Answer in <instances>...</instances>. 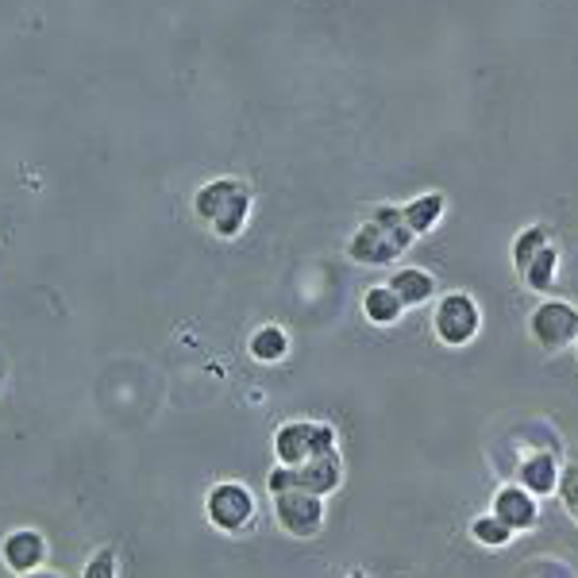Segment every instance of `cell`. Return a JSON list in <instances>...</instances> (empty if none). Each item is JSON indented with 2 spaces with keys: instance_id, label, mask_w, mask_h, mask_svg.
Segmentation results:
<instances>
[{
  "instance_id": "6da1fadb",
  "label": "cell",
  "mask_w": 578,
  "mask_h": 578,
  "mask_svg": "<svg viewBox=\"0 0 578 578\" xmlns=\"http://www.w3.org/2000/svg\"><path fill=\"white\" fill-rule=\"evenodd\" d=\"M274 456L282 467H302L309 459L335 456V428L320 421H290L274 432Z\"/></svg>"
},
{
  "instance_id": "7a4b0ae2",
  "label": "cell",
  "mask_w": 578,
  "mask_h": 578,
  "mask_svg": "<svg viewBox=\"0 0 578 578\" xmlns=\"http://www.w3.org/2000/svg\"><path fill=\"white\" fill-rule=\"evenodd\" d=\"M482 328V309L471 294H444L432 312V332L448 347H467Z\"/></svg>"
},
{
  "instance_id": "3957f363",
  "label": "cell",
  "mask_w": 578,
  "mask_h": 578,
  "mask_svg": "<svg viewBox=\"0 0 578 578\" xmlns=\"http://www.w3.org/2000/svg\"><path fill=\"white\" fill-rule=\"evenodd\" d=\"M532 340L544 351H563L578 343V309L570 302H540L529 317Z\"/></svg>"
},
{
  "instance_id": "277c9868",
  "label": "cell",
  "mask_w": 578,
  "mask_h": 578,
  "mask_svg": "<svg viewBox=\"0 0 578 578\" xmlns=\"http://www.w3.org/2000/svg\"><path fill=\"white\" fill-rule=\"evenodd\" d=\"M204 514L221 532H244L255 517V497L244 482H221V486L209 489Z\"/></svg>"
},
{
  "instance_id": "5b68a950",
  "label": "cell",
  "mask_w": 578,
  "mask_h": 578,
  "mask_svg": "<svg viewBox=\"0 0 578 578\" xmlns=\"http://www.w3.org/2000/svg\"><path fill=\"white\" fill-rule=\"evenodd\" d=\"M274 517L294 540H312L325 529V497L305 494V489H290V494L274 497Z\"/></svg>"
},
{
  "instance_id": "8992f818",
  "label": "cell",
  "mask_w": 578,
  "mask_h": 578,
  "mask_svg": "<svg viewBox=\"0 0 578 578\" xmlns=\"http://www.w3.org/2000/svg\"><path fill=\"white\" fill-rule=\"evenodd\" d=\"M347 255L363 267H393V259H401V247L390 239V232H382L375 221H367L355 236L347 239Z\"/></svg>"
},
{
  "instance_id": "52a82bcc",
  "label": "cell",
  "mask_w": 578,
  "mask_h": 578,
  "mask_svg": "<svg viewBox=\"0 0 578 578\" xmlns=\"http://www.w3.org/2000/svg\"><path fill=\"white\" fill-rule=\"evenodd\" d=\"M489 514H494L497 521L509 524L514 532H529L532 524L540 521V505L524 486H502L494 494V509H489Z\"/></svg>"
},
{
  "instance_id": "ba28073f",
  "label": "cell",
  "mask_w": 578,
  "mask_h": 578,
  "mask_svg": "<svg viewBox=\"0 0 578 578\" xmlns=\"http://www.w3.org/2000/svg\"><path fill=\"white\" fill-rule=\"evenodd\" d=\"M0 555H4V567H9L12 575H32V570H39L43 559H47V540L35 529H16L12 536H4Z\"/></svg>"
},
{
  "instance_id": "9c48e42d",
  "label": "cell",
  "mask_w": 578,
  "mask_h": 578,
  "mask_svg": "<svg viewBox=\"0 0 578 578\" xmlns=\"http://www.w3.org/2000/svg\"><path fill=\"white\" fill-rule=\"evenodd\" d=\"M517 486H524L532 497L555 494V489H559V463H555V456H547V451H532V456L521 463V471H517Z\"/></svg>"
},
{
  "instance_id": "30bf717a",
  "label": "cell",
  "mask_w": 578,
  "mask_h": 578,
  "mask_svg": "<svg viewBox=\"0 0 578 578\" xmlns=\"http://www.w3.org/2000/svg\"><path fill=\"white\" fill-rule=\"evenodd\" d=\"M244 189L247 186L239 178H216V181H209V186H201V189H197V197H193L197 221L212 224L224 209H228L232 201H236L239 193H244Z\"/></svg>"
},
{
  "instance_id": "8fae6325",
  "label": "cell",
  "mask_w": 578,
  "mask_h": 578,
  "mask_svg": "<svg viewBox=\"0 0 578 578\" xmlns=\"http://www.w3.org/2000/svg\"><path fill=\"white\" fill-rule=\"evenodd\" d=\"M343 482V463L340 456H325V459H309V463L297 467V486L305 489V494H317V497H328L335 494Z\"/></svg>"
},
{
  "instance_id": "7c38bea8",
  "label": "cell",
  "mask_w": 578,
  "mask_h": 578,
  "mask_svg": "<svg viewBox=\"0 0 578 578\" xmlns=\"http://www.w3.org/2000/svg\"><path fill=\"white\" fill-rule=\"evenodd\" d=\"M386 285H390L393 297H398L405 309H413V305H424V302H432V297H436V278H432L424 267L393 270V278Z\"/></svg>"
},
{
  "instance_id": "4fadbf2b",
  "label": "cell",
  "mask_w": 578,
  "mask_h": 578,
  "mask_svg": "<svg viewBox=\"0 0 578 578\" xmlns=\"http://www.w3.org/2000/svg\"><path fill=\"white\" fill-rule=\"evenodd\" d=\"M401 212H405V224L413 236H428V232L440 228L444 221V212H448V197L444 193H416L409 204H401Z\"/></svg>"
},
{
  "instance_id": "5bb4252c",
  "label": "cell",
  "mask_w": 578,
  "mask_h": 578,
  "mask_svg": "<svg viewBox=\"0 0 578 578\" xmlns=\"http://www.w3.org/2000/svg\"><path fill=\"white\" fill-rule=\"evenodd\" d=\"M363 317H367L375 328H393L401 317H405V305L393 297L390 285H370L367 294H363Z\"/></svg>"
},
{
  "instance_id": "9a60e30c",
  "label": "cell",
  "mask_w": 578,
  "mask_h": 578,
  "mask_svg": "<svg viewBox=\"0 0 578 578\" xmlns=\"http://www.w3.org/2000/svg\"><path fill=\"white\" fill-rule=\"evenodd\" d=\"M247 351H251L255 363H282L285 351H290V335H285V328H278V325H262L259 332L251 335Z\"/></svg>"
},
{
  "instance_id": "2e32d148",
  "label": "cell",
  "mask_w": 578,
  "mask_h": 578,
  "mask_svg": "<svg viewBox=\"0 0 578 578\" xmlns=\"http://www.w3.org/2000/svg\"><path fill=\"white\" fill-rule=\"evenodd\" d=\"M544 247H552V232L544 228V224H529L524 232H517V239H514V267L517 270H529V262L536 259Z\"/></svg>"
},
{
  "instance_id": "e0dca14e",
  "label": "cell",
  "mask_w": 578,
  "mask_h": 578,
  "mask_svg": "<svg viewBox=\"0 0 578 578\" xmlns=\"http://www.w3.org/2000/svg\"><path fill=\"white\" fill-rule=\"evenodd\" d=\"M555 270H559V251H555V247H544V251L529 262V270H521V278L532 294H547L555 282Z\"/></svg>"
},
{
  "instance_id": "ac0fdd59",
  "label": "cell",
  "mask_w": 578,
  "mask_h": 578,
  "mask_svg": "<svg viewBox=\"0 0 578 578\" xmlns=\"http://www.w3.org/2000/svg\"><path fill=\"white\" fill-rule=\"evenodd\" d=\"M247 212H251V189H244V193L236 197V201L228 204V209L216 216V221L209 224L212 232L221 239H236L239 232H244V224H247Z\"/></svg>"
},
{
  "instance_id": "d6986e66",
  "label": "cell",
  "mask_w": 578,
  "mask_h": 578,
  "mask_svg": "<svg viewBox=\"0 0 578 578\" xmlns=\"http://www.w3.org/2000/svg\"><path fill=\"white\" fill-rule=\"evenodd\" d=\"M370 221H375L382 232H390V239L401 247V251H409V247L416 244V236L409 232V224H405V212H401V204H378Z\"/></svg>"
},
{
  "instance_id": "ffe728a7",
  "label": "cell",
  "mask_w": 578,
  "mask_h": 578,
  "mask_svg": "<svg viewBox=\"0 0 578 578\" xmlns=\"http://www.w3.org/2000/svg\"><path fill=\"white\" fill-rule=\"evenodd\" d=\"M471 536H474V544H482V547H505L509 540H514V529L505 521H497L494 514H482V517H474L471 521Z\"/></svg>"
},
{
  "instance_id": "44dd1931",
  "label": "cell",
  "mask_w": 578,
  "mask_h": 578,
  "mask_svg": "<svg viewBox=\"0 0 578 578\" xmlns=\"http://www.w3.org/2000/svg\"><path fill=\"white\" fill-rule=\"evenodd\" d=\"M555 494L563 497V505H567L570 514H575L578 509V463H567L559 471V489H555Z\"/></svg>"
},
{
  "instance_id": "7402d4cb",
  "label": "cell",
  "mask_w": 578,
  "mask_h": 578,
  "mask_svg": "<svg viewBox=\"0 0 578 578\" xmlns=\"http://www.w3.org/2000/svg\"><path fill=\"white\" fill-rule=\"evenodd\" d=\"M85 578H116V552L113 547H101V552L85 563Z\"/></svg>"
},
{
  "instance_id": "603a6c76",
  "label": "cell",
  "mask_w": 578,
  "mask_h": 578,
  "mask_svg": "<svg viewBox=\"0 0 578 578\" xmlns=\"http://www.w3.org/2000/svg\"><path fill=\"white\" fill-rule=\"evenodd\" d=\"M267 486H270V494H274V497L290 494V489H302V486H297V467H282V463H278L274 471H270Z\"/></svg>"
},
{
  "instance_id": "cb8c5ba5",
  "label": "cell",
  "mask_w": 578,
  "mask_h": 578,
  "mask_svg": "<svg viewBox=\"0 0 578 578\" xmlns=\"http://www.w3.org/2000/svg\"><path fill=\"white\" fill-rule=\"evenodd\" d=\"M347 578H363V575H347Z\"/></svg>"
},
{
  "instance_id": "d4e9b609",
  "label": "cell",
  "mask_w": 578,
  "mask_h": 578,
  "mask_svg": "<svg viewBox=\"0 0 578 578\" xmlns=\"http://www.w3.org/2000/svg\"><path fill=\"white\" fill-rule=\"evenodd\" d=\"M575 521H578V509H575Z\"/></svg>"
}]
</instances>
